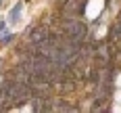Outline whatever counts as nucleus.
I'll return each mask as SVG.
<instances>
[{
    "label": "nucleus",
    "mask_w": 121,
    "mask_h": 113,
    "mask_svg": "<svg viewBox=\"0 0 121 113\" xmlns=\"http://www.w3.org/2000/svg\"><path fill=\"white\" fill-rule=\"evenodd\" d=\"M107 40H109V42H115V44H121V19H117L115 23L111 25Z\"/></svg>",
    "instance_id": "nucleus-5"
},
{
    "label": "nucleus",
    "mask_w": 121,
    "mask_h": 113,
    "mask_svg": "<svg viewBox=\"0 0 121 113\" xmlns=\"http://www.w3.org/2000/svg\"><path fill=\"white\" fill-rule=\"evenodd\" d=\"M48 32H50V25L48 23H34L27 27V32H25V40L38 48L40 44H44L46 40H48Z\"/></svg>",
    "instance_id": "nucleus-2"
},
{
    "label": "nucleus",
    "mask_w": 121,
    "mask_h": 113,
    "mask_svg": "<svg viewBox=\"0 0 121 113\" xmlns=\"http://www.w3.org/2000/svg\"><path fill=\"white\" fill-rule=\"evenodd\" d=\"M15 40H17V34H13V32H4V34L0 36V46H2V48H4V46H11Z\"/></svg>",
    "instance_id": "nucleus-6"
},
{
    "label": "nucleus",
    "mask_w": 121,
    "mask_h": 113,
    "mask_svg": "<svg viewBox=\"0 0 121 113\" xmlns=\"http://www.w3.org/2000/svg\"><path fill=\"white\" fill-rule=\"evenodd\" d=\"M54 25H59L65 34H69L73 38H79V40H86L88 34H90L88 23H84L79 17H59Z\"/></svg>",
    "instance_id": "nucleus-1"
},
{
    "label": "nucleus",
    "mask_w": 121,
    "mask_h": 113,
    "mask_svg": "<svg viewBox=\"0 0 121 113\" xmlns=\"http://www.w3.org/2000/svg\"><path fill=\"white\" fill-rule=\"evenodd\" d=\"M54 111L59 113H69V111H82L79 109V105L77 103H71L69 99H65V96H59V99H54Z\"/></svg>",
    "instance_id": "nucleus-3"
},
{
    "label": "nucleus",
    "mask_w": 121,
    "mask_h": 113,
    "mask_svg": "<svg viewBox=\"0 0 121 113\" xmlns=\"http://www.w3.org/2000/svg\"><path fill=\"white\" fill-rule=\"evenodd\" d=\"M23 6H25V0H19V2H15V4H13V9L9 11V15H6L9 25H15L17 21H19V17L23 15Z\"/></svg>",
    "instance_id": "nucleus-4"
}]
</instances>
